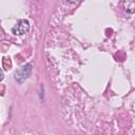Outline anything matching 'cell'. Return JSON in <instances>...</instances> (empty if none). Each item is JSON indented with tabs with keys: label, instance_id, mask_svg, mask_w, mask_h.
Wrapping results in <instances>:
<instances>
[{
	"label": "cell",
	"instance_id": "obj_3",
	"mask_svg": "<svg viewBox=\"0 0 135 135\" xmlns=\"http://www.w3.org/2000/svg\"><path fill=\"white\" fill-rule=\"evenodd\" d=\"M123 6H124V9L128 12V13H134L135 12V2L134 1H123L122 2Z\"/></svg>",
	"mask_w": 135,
	"mask_h": 135
},
{
	"label": "cell",
	"instance_id": "obj_4",
	"mask_svg": "<svg viewBox=\"0 0 135 135\" xmlns=\"http://www.w3.org/2000/svg\"><path fill=\"white\" fill-rule=\"evenodd\" d=\"M3 78H4V74H3V71L0 69V81H2Z\"/></svg>",
	"mask_w": 135,
	"mask_h": 135
},
{
	"label": "cell",
	"instance_id": "obj_2",
	"mask_svg": "<svg viewBox=\"0 0 135 135\" xmlns=\"http://www.w3.org/2000/svg\"><path fill=\"white\" fill-rule=\"evenodd\" d=\"M30 30V23L27 20H19L12 28L13 34L15 35H23L27 33Z\"/></svg>",
	"mask_w": 135,
	"mask_h": 135
},
{
	"label": "cell",
	"instance_id": "obj_1",
	"mask_svg": "<svg viewBox=\"0 0 135 135\" xmlns=\"http://www.w3.org/2000/svg\"><path fill=\"white\" fill-rule=\"evenodd\" d=\"M32 73V65L31 64H25L23 66H21L19 70H17L14 74L15 76V80L18 83H22L25 79H27L31 76Z\"/></svg>",
	"mask_w": 135,
	"mask_h": 135
}]
</instances>
